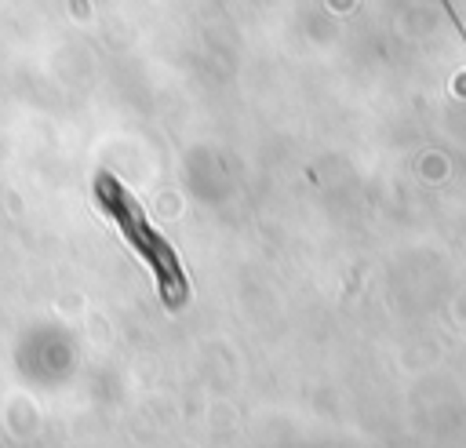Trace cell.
<instances>
[{
	"label": "cell",
	"mask_w": 466,
	"mask_h": 448,
	"mask_svg": "<svg viewBox=\"0 0 466 448\" xmlns=\"http://www.w3.org/2000/svg\"><path fill=\"white\" fill-rule=\"evenodd\" d=\"M95 193H98V204L109 211V219H113V222L120 226V233L127 237V244L138 251V259L153 270L157 291H160L164 306H167V310H178V306L186 302V295H189V284H186V273H182V266H178L175 248L149 226L142 204H138L113 175H98Z\"/></svg>",
	"instance_id": "cell-1"
}]
</instances>
